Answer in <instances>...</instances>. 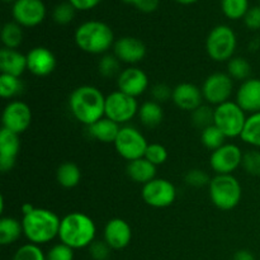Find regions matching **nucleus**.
<instances>
[{
  "mask_svg": "<svg viewBox=\"0 0 260 260\" xmlns=\"http://www.w3.org/2000/svg\"><path fill=\"white\" fill-rule=\"evenodd\" d=\"M106 96L96 86L81 85L71 91L69 109L78 122L89 127L104 117Z\"/></svg>",
  "mask_w": 260,
  "mask_h": 260,
  "instance_id": "obj_1",
  "label": "nucleus"
},
{
  "mask_svg": "<svg viewBox=\"0 0 260 260\" xmlns=\"http://www.w3.org/2000/svg\"><path fill=\"white\" fill-rule=\"evenodd\" d=\"M96 236V226L88 215L83 212H71L61 218L58 239L60 243L74 250L88 248Z\"/></svg>",
  "mask_w": 260,
  "mask_h": 260,
  "instance_id": "obj_2",
  "label": "nucleus"
},
{
  "mask_svg": "<svg viewBox=\"0 0 260 260\" xmlns=\"http://www.w3.org/2000/svg\"><path fill=\"white\" fill-rule=\"evenodd\" d=\"M60 223V217L53 211L35 208L30 213L23 216V235L29 243L41 246L58 238Z\"/></svg>",
  "mask_w": 260,
  "mask_h": 260,
  "instance_id": "obj_3",
  "label": "nucleus"
},
{
  "mask_svg": "<svg viewBox=\"0 0 260 260\" xmlns=\"http://www.w3.org/2000/svg\"><path fill=\"white\" fill-rule=\"evenodd\" d=\"M74 40L83 52L90 55H106L116 42L112 28L101 20H88L79 25Z\"/></svg>",
  "mask_w": 260,
  "mask_h": 260,
  "instance_id": "obj_4",
  "label": "nucleus"
},
{
  "mask_svg": "<svg viewBox=\"0 0 260 260\" xmlns=\"http://www.w3.org/2000/svg\"><path fill=\"white\" fill-rule=\"evenodd\" d=\"M208 194L211 202L218 210L231 211L240 203L243 188L233 174H216L208 184Z\"/></svg>",
  "mask_w": 260,
  "mask_h": 260,
  "instance_id": "obj_5",
  "label": "nucleus"
},
{
  "mask_svg": "<svg viewBox=\"0 0 260 260\" xmlns=\"http://www.w3.org/2000/svg\"><path fill=\"white\" fill-rule=\"evenodd\" d=\"M238 46V40L234 29L229 25H216L208 33L206 40V51L211 60L216 62H225L234 57Z\"/></svg>",
  "mask_w": 260,
  "mask_h": 260,
  "instance_id": "obj_6",
  "label": "nucleus"
},
{
  "mask_svg": "<svg viewBox=\"0 0 260 260\" xmlns=\"http://www.w3.org/2000/svg\"><path fill=\"white\" fill-rule=\"evenodd\" d=\"M246 113L236 102L229 101L215 107V124L226 139L240 137L246 123Z\"/></svg>",
  "mask_w": 260,
  "mask_h": 260,
  "instance_id": "obj_7",
  "label": "nucleus"
},
{
  "mask_svg": "<svg viewBox=\"0 0 260 260\" xmlns=\"http://www.w3.org/2000/svg\"><path fill=\"white\" fill-rule=\"evenodd\" d=\"M113 145L119 156L129 162L145 156L149 142L146 141V137L142 135L140 129L134 126L124 124V126H121L118 136Z\"/></svg>",
  "mask_w": 260,
  "mask_h": 260,
  "instance_id": "obj_8",
  "label": "nucleus"
},
{
  "mask_svg": "<svg viewBox=\"0 0 260 260\" xmlns=\"http://www.w3.org/2000/svg\"><path fill=\"white\" fill-rule=\"evenodd\" d=\"M139 108L140 106L136 98L116 90L106 96L104 117L116 122L119 126H124L135 116H137Z\"/></svg>",
  "mask_w": 260,
  "mask_h": 260,
  "instance_id": "obj_9",
  "label": "nucleus"
},
{
  "mask_svg": "<svg viewBox=\"0 0 260 260\" xmlns=\"http://www.w3.org/2000/svg\"><path fill=\"white\" fill-rule=\"evenodd\" d=\"M201 90L207 104L217 107L230 101L234 93V80L228 73H213L205 79Z\"/></svg>",
  "mask_w": 260,
  "mask_h": 260,
  "instance_id": "obj_10",
  "label": "nucleus"
},
{
  "mask_svg": "<svg viewBox=\"0 0 260 260\" xmlns=\"http://www.w3.org/2000/svg\"><path fill=\"white\" fill-rule=\"evenodd\" d=\"M142 201L154 208H167L175 202L177 188L170 180L155 178L151 182L142 185Z\"/></svg>",
  "mask_w": 260,
  "mask_h": 260,
  "instance_id": "obj_11",
  "label": "nucleus"
},
{
  "mask_svg": "<svg viewBox=\"0 0 260 260\" xmlns=\"http://www.w3.org/2000/svg\"><path fill=\"white\" fill-rule=\"evenodd\" d=\"M32 123V111L27 103L22 101H12L4 107L2 114V128L22 135Z\"/></svg>",
  "mask_w": 260,
  "mask_h": 260,
  "instance_id": "obj_12",
  "label": "nucleus"
},
{
  "mask_svg": "<svg viewBox=\"0 0 260 260\" xmlns=\"http://www.w3.org/2000/svg\"><path fill=\"white\" fill-rule=\"evenodd\" d=\"M244 152L238 145L225 144L212 151L210 167L216 174H233L243 162Z\"/></svg>",
  "mask_w": 260,
  "mask_h": 260,
  "instance_id": "obj_13",
  "label": "nucleus"
},
{
  "mask_svg": "<svg viewBox=\"0 0 260 260\" xmlns=\"http://www.w3.org/2000/svg\"><path fill=\"white\" fill-rule=\"evenodd\" d=\"M14 22L22 27H37L46 17V7L42 0H17L12 8Z\"/></svg>",
  "mask_w": 260,
  "mask_h": 260,
  "instance_id": "obj_14",
  "label": "nucleus"
},
{
  "mask_svg": "<svg viewBox=\"0 0 260 260\" xmlns=\"http://www.w3.org/2000/svg\"><path fill=\"white\" fill-rule=\"evenodd\" d=\"M117 88L122 93L137 98L149 88V76L140 68L129 66L123 69L117 78Z\"/></svg>",
  "mask_w": 260,
  "mask_h": 260,
  "instance_id": "obj_15",
  "label": "nucleus"
},
{
  "mask_svg": "<svg viewBox=\"0 0 260 260\" xmlns=\"http://www.w3.org/2000/svg\"><path fill=\"white\" fill-rule=\"evenodd\" d=\"M113 55L122 63L135 65L146 56V46L141 40L132 36H126L116 40L113 45Z\"/></svg>",
  "mask_w": 260,
  "mask_h": 260,
  "instance_id": "obj_16",
  "label": "nucleus"
},
{
  "mask_svg": "<svg viewBox=\"0 0 260 260\" xmlns=\"http://www.w3.org/2000/svg\"><path fill=\"white\" fill-rule=\"evenodd\" d=\"M103 240L111 246L112 250L127 248L132 240L131 226L123 218H112L104 226Z\"/></svg>",
  "mask_w": 260,
  "mask_h": 260,
  "instance_id": "obj_17",
  "label": "nucleus"
},
{
  "mask_svg": "<svg viewBox=\"0 0 260 260\" xmlns=\"http://www.w3.org/2000/svg\"><path fill=\"white\" fill-rule=\"evenodd\" d=\"M56 68V57L47 47L37 46L27 53V70L36 76H48Z\"/></svg>",
  "mask_w": 260,
  "mask_h": 260,
  "instance_id": "obj_18",
  "label": "nucleus"
},
{
  "mask_svg": "<svg viewBox=\"0 0 260 260\" xmlns=\"http://www.w3.org/2000/svg\"><path fill=\"white\" fill-rule=\"evenodd\" d=\"M19 151V135L2 128L0 131V172L8 173L14 168Z\"/></svg>",
  "mask_w": 260,
  "mask_h": 260,
  "instance_id": "obj_19",
  "label": "nucleus"
},
{
  "mask_svg": "<svg viewBox=\"0 0 260 260\" xmlns=\"http://www.w3.org/2000/svg\"><path fill=\"white\" fill-rule=\"evenodd\" d=\"M236 103L245 113L260 112V79L250 78L243 81L236 90Z\"/></svg>",
  "mask_w": 260,
  "mask_h": 260,
  "instance_id": "obj_20",
  "label": "nucleus"
},
{
  "mask_svg": "<svg viewBox=\"0 0 260 260\" xmlns=\"http://www.w3.org/2000/svg\"><path fill=\"white\" fill-rule=\"evenodd\" d=\"M172 101L182 111L193 112L196 108L202 106L205 101L202 90L197 85L190 83H180L173 89Z\"/></svg>",
  "mask_w": 260,
  "mask_h": 260,
  "instance_id": "obj_21",
  "label": "nucleus"
},
{
  "mask_svg": "<svg viewBox=\"0 0 260 260\" xmlns=\"http://www.w3.org/2000/svg\"><path fill=\"white\" fill-rule=\"evenodd\" d=\"M27 70V55L18 50L3 47L0 50V71L2 74L22 76Z\"/></svg>",
  "mask_w": 260,
  "mask_h": 260,
  "instance_id": "obj_22",
  "label": "nucleus"
},
{
  "mask_svg": "<svg viewBox=\"0 0 260 260\" xmlns=\"http://www.w3.org/2000/svg\"><path fill=\"white\" fill-rule=\"evenodd\" d=\"M121 129V126L116 122L111 121L107 117H103L95 123L88 127V134L91 139L96 140L103 144H114L118 132Z\"/></svg>",
  "mask_w": 260,
  "mask_h": 260,
  "instance_id": "obj_23",
  "label": "nucleus"
},
{
  "mask_svg": "<svg viewBox=\"0 0 260 260\" xmlns=\"http://www.w3.org/2000/svg\"><path fill=\"white\" fill-rule=\"evenodd\" d=\"M156 168L154 164L146 160L145 157L134 160L127 164L126 173L131 180L135 183L145 185L156 178Z\"/></svg>",
  "mask_w": 260,
  "mask_h": 260,
  "instance_id": "obj_24",
  "label": "nucleus"
},
{
  "mask_svg": "<svg viewBox=\"0 0 260 260\" xmlns=\"http://www.w3.org/2000/svg\"><path fill=\"white\" fill-rule=\"evenodd\" d=\"M140 122L147 128H154L159 126L164 118V109L161 104L155 101H146L140 106L139 108Z\"/></svg>",
  "mask_w": 260,
  "mask_h": 260,
  "instance_id": "obj_25",
  "label": "nucleus"
},
{
  "mask_svg": "<svg viewBox=\"0 0 260 260\" xmlns=\"http://www.w3.org/2000/svg\"><path fill=\"white\" fill-rule=\"evenodd\" d=\"M56 180L65 189L75 188L81 180V170L75 162H62L56 170Z\"/></svg>",
  "mask_w": 260,
  "mask_h": 260,
  "instance_id": "obj_26",
  "label": "nucleus"
},
{
  "mask_svg": "<svg viewBox=\"0 0 260 260\" xmlns=\"http://www.w3.org/2000/svg\"><path fill=\"white\" fill-rule=\"evenodd\" d=\"M23 235L22 221L14 217L0 218V244L3 246L12 245Z\"/></svg>",
  "mask_w": 260,
  "mask_h": 260,
  "instance_id": "obj_27",
  "label": "nucleus"
},
{
  "mask_svg": "<svg viewBox=\"0 0 260 260\" xmlns=\"http://www.w3.org/2000/svg\"><path fill=\"white\" fill-rule=\"evenodd\" d=\"M22 25L15 22H8L3 25L0 40H2L3 47L18 50L23 42V29Z\"/></svg>",
  "mask_w": 260,
  "mask_h": 260,
  "instance_id": "obj_28",
  "label": "nucleus"
},
{
  "mask_svg": "<svg viewBox=\"0 0 260 260\" xmlns=\"http://www.w3.org/2000/svg\"><path fill=\"white\" fill-rule=\"evenodd\" d=\"M240 139L245 144L250 145L255 149H260V112L250 114L248 117Z\"/></svg>",
  "mask_w": 260,
  "mask_h": 260,
  "instance_id": "obj_29",
  "label": "nucleus"
},
{
  "mask_svg": "<svg viewBox=\"0 0 260 260\" xmlns=\"http://www.w3.org/2000/svg\"><path fill=\"white\" fill-rule=\"evenodd\" d=\"M24 84L19 76L0 74V96L4 99H13L23 93Z\"/></svg>",
  "mask_w": 260,
  "mask_h": 260,
  "instance_id": "obj_30",
  "label": "nucleus"
},
{
  "mask_svg": "<svg viewBox=\"0 0 260 260\" xmlns=\"http://www.w3.org/2000/svg\"><path fill=\"white\" fill-rule=\"evenodd\" d=\"M190 121L193 126L201 131L212 126L215 122V108H212L210 104H202L190 112Z\"/></svg>",
  "mask_w": 260,
  "mask_h": 260,
  "instance_id": "obj_31",
  "label": "nucleus"
},
{
  "mask_svg": "<svg viewBox=\"0 0 260 260\" xmlns=\"http://www.w3.org/2000/svg\"><path fill=\"white\" fill-rule=\"evenodd\" d=\"M228 74L233 80L245 81L250 79L251 65L246 58L241 56H234L228 62Z\"/></svg>",
  "mask_w": 260,
  "mask_h": 260,
  "instance_id": "obj_32",
  "label": "nucleus"
},
{
  "mask_svg": "<svg viewBox=\"0 0 260 260\" xmlns=\"http://www.w3.org/2000/svg\"><path fill=\"white\" fill-rule=\"evenodd\" d=\"M226 137L215 124L201 131V142L206 149L215 151L226 144Z\"/></svg>",
  "mask_w": 260,
  "mask_h": 260,
  "instance_id": "obj_33",
  "label": "nucleus"
},
{
  "mask_svg": "<svg viewBox=\"0 0 260 260\" xmlns=\"http://www.w3.org/2000/svg\"><path fill=\"white\" fill-rule=\"evenodd\" d=\"M221 9L229 19H244L249 10V0H221Z\"/></svg>",
  "mask_w": 260,
  "mask_h": 260,
  "instance_id": "obj_34",
  "label": "nucleus"
},
{
  "mask_svg": "<svg viewBox=\"0 0 260 260\" xmlns=\"http://www.w3.org/2000/svg\"><path fill=\"white\" fill-rule=\"evenodd\" d=\"M121 61L113 55V53H106L102 55L98 62V71L103 78H113V76L121 74Z\"/></svg>",
  "mask_w": 260,
  "mask_h": 260,
  "instance_id": "obj_35",
  "label": "nucleus"
},
{
  "mask_svg": "<svg viewBox=\"0 0 260 260\" xmlns=\"http://www.w3.org/2000/svg\"><path fill=\"white\" fill-rule=\"evenodd\" d=\"M12 260H46V254L40 245L28 243L15 250Z\"/></svg>",
  "mask_w": 260,
  "mask_h": 260,
  "instance_id": "obj_36",
  "label": "nucleus"
},
{
  "mask_svg": "<svg viewBox=\"0 0 260 260\" xmlns=\"http://www.w3.org/2000/svg\"><path fill=\"white\" fill-rule=\"evenodd\" d=\"M76 9L69 2L60 3L53 8L52 19L53 22L60 25H66L74 19Z\"/></svg>",
  "mask_w": 260,
  "mask_h": 260,
  "instance_id": "obj_37",
  "label": "nucleus"
},
{
  "mask_svg": "<svg viewBox=\"0 0 260 260\" xmlns=\"http://www.w3.org/2000/svg\"><path fill=\"white\" fill-rule=\"evenodd\" d=\"M144 157L149 160L151 164H154L155 167H159V165H162L168 160V150L161 144L152 142V144L147 145Z\"/></svg>",
  "mask_w": 260,
  "mask_h": 260,
  "instance_id": "obj_38",
  "label": "nucleus"
},
{
  "mask_svg": "<svg viewBox=\"0 0 260 260\" xmlns=\"http://www.w3.org/2000/svg\"><path fill=\"white\" fill-rule=\"evenodd\" d=\"M241 168H243L248 174L260 177V151L259 150L253 149L244 152Z\"/></svg>",
  "mask_w": 260,
  "mask_h": 260,
  "instance_id": "obj_39",
  "label": "nucleus"
},
{
  "mask_svg": "<svg viewBox=\"0 0 260 260\" xmlns=\"http://www.w3.org/2000/svg\"><path fill=\"white\" fill-rule=\"evenodd\" d=\"M184 180L189 187L202 188V187H208V184H210L211 182V178L205 170L190 169L188 170L187 174H185Z\"/></svg>",
  "mask_w": 260,
  "mask_h": 260,
  "instance_id": "obj_40",
  "label": "nucleus"
},
{
  "mask_svg": "<svg viewBox=\"0 0 260 260\" xmlns=\"http://www.w3.org/2000/svg\"><path fill=\"white\" fill-rule=\"evenodd\" d=\"M89 255L93 260H108L112 253V249L104 240H94L88 246Z\"/></svg>",
  "mask_w": 260,
  "mask_h": 260,
  "instance_id": "obj_41",
  "label": "nucleus"
},
{
  "mask_svg": "<svg viewBox=\"0 0 260 260\" xmlns=\"http://www.w3.org/2000/svg\"><path fill=\"white\" fill-rule=\"evenodd\" d=\"M46 260H74V249L60 243L46 253Z\"/></svg>",
  "mask_w": 260,
  "mask_h": 260,
  "instance_id": "obj_42",
  "label": "nucleus"
},
{
  "mask_svg": "<svg viewBox=\"0 0 260 260\" xmlns=\"http://www.w3.org/2000/svg\"><path fill=\"white\" fill-rule=\"evenodd\" d=\"M150 94H151L152 101L162 104V103H167L168 101H172L173 89L170 88L168 84L157 83L155 84V85H152L151 90H150Z\"/></svg>",
  "mask_w": 260,
  "mask_h": 260,
  "instance_id": "obj_43",
  "label": "nucleus"
},
{
  "mask_svg": "<svg viewBox=\"0 0 260 260\" xmlns=\"http://www.w3.org/2000/svg\"><path fill=\"white\" fill-rule=\"evenodd\" d=\"M244 23L250 30L260 29V7L249 8L248 13L244 17Z\"/></svg>",
  "mask_w": 260,
  "mask_h": 260,
  "instance_id": "obj_44",
  "label": "nucleus"
},
{
  "mask_svg": "<svg viewBox=\"0 0 260 260\" xmlns=\"http://www.w3.org/2000/svg\"><path fill=\"white\" fill-rule=\"evenodd\" d=\"M122 2L134 5L135 8L144 13H152L159 7L160 0H122Z\"/></svg>",
  "mask_w": 260,
  "mask_h": 260,
  "instance_id": "obj_45",
  "label": "nucleus"
},
{
  "mask_svg": "<svg viewBox=\"0 0 260 260\" xmlns=\"http://www.w3.org/2000/svg\"><path fill=\"white\" fill-rule=\"evenodd\" d=\"M76 10H90L95 8L102 0H68Z\"/></svg>",
  "mask_w": 260,
  "mask_h": 260,
  "instance_id": "obj_46",
  "label": "nucleus"
},
{
  "mask_svg": "<svg viewBox=\"0 0 260 260\" xmlns=\"http://www.w3.org/2000/svg\"><path fill=\"white\" fill-rule=\"evenodd\" d=\"M233 260H256L254 254L251 251L246 250V249H240L234 254Z\"/></svg>",
  "mask_w": 260,
  "mask_h": 260,
  "instance_id": "obj_47",
  "label": "nucleus"
},
{
  "mask_svg": "<svg viewBox=\"0 0 260 260\" xmlns=\"http://www.w3.org/2000/svg\"><path fill=\"white\" fill-rule=\"evenodd\" d=\"M35 208H36L35 206H32V205H30V203L25 202V203H23V205H22V208H20V210H22L23 216H25V215H28V213L32 212V211L35 210Z\"/></svg>",
  "mask_w": 260,
  "mask_h": 260,
  "instance_id": "obj_48",
  "label": "nucleus"
},
{
  "mask_svg": "<svg viewBox=\"0 0 260 260\" xmlns=\"http://www.w3.org/2000/svg\"><path fill=\"white\" fill-rule=\"evenodd\" d=\"M259 47H260V42L258 41V38H256V40L251 41L250 45H249V48H250V51H256Z\"/></svg>",
  "mask_w": 260,
  "mask_h": 260,
  "instance_id": "obj_49",
  "label": "nucleus"
},
{
  "mask_svg": "<svg viewBox=\"0 0 260 260\" xmlns=\"http://www.w3.org/2000/svg\"><path fill=\"white\" fill-rule=\"evenodd\" d=\"M174 2L179 3V4H183V5H189V4H193V3L198 2V0H174Z\"/></svg>",
  "mask_w": 260,
  "mask_h": 260,
  "instance_id": "obj_50",
  "label": "nucleus"
},
{
  "mask_svg": "<svg viewBox=\"0 0 260 260\" xmlns=\"http://www.w3.org/2000/svg\"><path fill=\"white\" fill-rule=\"evenodd\" d=\"M4 2H17V0H4Z\"/></svg>",
  "mask_w": 260,
  "mask_h": 260,
  "instance_id": "obj_51",
  "label": "nucleus"
},
{
  "mask_svg": "<svg viewBox=\"0 0 260 260\" xmlns=\"http://www.w3.org/2000/svg\"><path fill=\"white\" fill-rule=\"evenodd\" d=\"M259 2H260V0H259Z\"/></svg>",
  "mask_w": 260,
  "mask_h": 260,
  "instance_id": "obj_52",
  "label": "nucleus"
}]
</instances>
